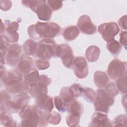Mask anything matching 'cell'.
<instances>
[{
  "label": "cell",
  "mask_w": 127,
  "mask_h": 127,
  "mask_svg": "<svg viewBox=\"0 0 127 127\" xmlns=\"http://www.w3.org/2000/svg\"><path fill=\"white\" fill-rule=\"evenodd\" d=\"M127 95L125 94L122 97V104L124 106L125 109H126V104H127Z\"/></svg>",
  "instance_id": "cell-46"
},
{
  "label": "cell",
  "mask_w": 127,
  "mask_h": 127,
  "mask_svg": "<svg viewBox=\"0 0 127 127\" xmlns=\"http://www.w3.org/2000/svg\"><path fill=\"white\" fill-rule=\"evenodd\" d=\"M127 32L126 31H122L120 33V43L124 47L125 49L127 48Z\"/></svg>",
  "instance_id": "cell-42"
},
{
  "label": "cell",
  "mask_w": 127,
  "mask_h": 127,
  "mask_svg": "<svg viewBox=\"0 0 127 127\" xmlns=\"http://www.w3.org/2000/svg\"><path fill=\"white\" fill-rule=\"evenodd\" d=\"M127 62L114 59L109 64L107 69L108 76L115 80L127 73Z\"/></svg>",
  "instance_id": "cell-7"
},
{
  "label": "cell",
  "mask_w": 127,
  "mask_h": 127,
  "mask_svg": "<svg viewBox=\"0 0 127 127\" xmlns=\"http://www.w3.org/2000/svg\"><path fill=\"white\" fill-rule=\"evenodd\" d=\"M35 103L40 109L49 113L51 112L54 109L53 98L47 94H43L35 97Z\"/></svg>",
  "instance_id": "cell-14"
},
{
  "label": "cell",
  "mask_w": 127,
  "mask_h": 127,
  "mask_svg": "<svg viewBox=\"0 0 127 127\" xmlns=\"http://www.w3.org/2000/svg\"><path fill=\"white\" fill-rule=\"evenodd\" d=\"M47 2L52 11L60 9L63 6V1L59 0H48Z\"/></svg>",
  "instance_id": "cell-36"
},
{
  "label": "cell",
  "mask_w": 127,
  "mask_h": 127,
  "mask_svg": "<svg viewBox=\"0 0 127 127\" xmlns=\"http://www.w3.org/2000/svg\"><path fill=\"white\" fill-rule=\"evenodd\" d=\"M94 81L98 87H104L109 82V78L105 72L97 70L94 73Z\"/></svg>",
  "instance_id": "cell-20"
},
{
  "label": "cell",
  "mask_w": 127,
  "mask_h": 127,
  "mask_svg": "<svg viewBox=\"0 0 127 127\" xmlns=\"http://www.w3.org/2000/svg\"><path fill=\"white\" fill-rule=\"evenodd\" d=\"M60 95V97L67 107L74 100V95L70 87H63L61 89Z\"/></svg>",
  "instance_id": "cell-25"
},
{
  "label": "cell",
  "mask_w": 127,
  "mask_h": 127,
  "mask_svg": "<svg viewBox=\"0 0 127 127\" xmlns=\"http://www.w3.org/2000/svg\"><path fill=\"white\" fill-rule=\"evenodd\" d=\"M62 46V52L60 58L62 59L63 64L67 68H70L72 66L74 60L73 51L68 45L61 44Z\"/></svg>",
  "instance_id": "cell-16"
},
{
  "label": "cell",
  "mask_w": 127,
  "mask_h": 127,
  "mask_svg": "<svg viewBox=\"0 0 127 127\" xmlns=\"http://www.w3.org/2000/svg\"><path fill=\"white\" fill-rule=\"evenodd\" d=\"M50 113L41 110L38 127H46L48 125V116Z\"/></svg>",
  "instance_id": "cell-34"
},
{
  "label": "cell",
  "mask_w": 127,
  "mask_h": 127,
  "mask_svg": "<svg viewBox=\"0 0 127 127\" xmlns=\"http://www.w3.org/2000/svg\"><path fill=\"white\" fill-rule=\"evenodd\" d=\"M62 46L57 44L53 39H42L38 42L35 56L40 59L49 61L52 57H60Z\"/></svg>",
  "instance_id": "cell-2"
},
{
  "label": "cell",
  "mask_w": 127,
  "mask_h": 127,
  "mask_svg": "<svg viewBox=\"0 0 127 127\" xmlns=\"http://www.w3.org/2000/svg\"><path fill=\"white\" fill-rule=\"evenodd\" d=\"M114 103V97L107 93L105 89H98L96 92V96L94 105L96 111L107 114L110 107Z\"/></svg>",
  "instance_id": "cell-4"
},
{
  "label": "cell",
  "mask_w": 127,
  "mask_h": 127,
  "mask_svg": "<svg viewBox=\"0 0 127 127\" xmlns=\"http://www.w3.org/2000/svg\"><path fill=\"white\" fill-rule=\"evenodd\" d=\"M113 127H127V117L126 115H120L116 117L112 122Z\"/></svg>",
  "instance_id": "cell-30"
},
{
  "label": "cell",
  "mask_w": 127,
  "mask_h": 127,
  "mask_svg": "<svg viewBox=\"0 0 127 127\" xmlns=\"http://www.w3.org/2000/svg\"><path fill=\"white\" fill-rule=\"evenodd\" d=\"M30 96L26 93L16 94L12 101L10 100L5 106L4 110L10 113H18L28 104Z\"/></svg>",
  "instance_id": "cell-6"
},
{
  "label": "cell",
  "mask_w": 127,
  "mask_h": 127,
  "mask_svg": "<svg viewBox=\"0 0 127 127\" xmlns=\"http://www.w3.org/2000/svg\"><path fill=\"white\" fill-rule=\"evenodd\" d=\"M69 87L73 93L74 98H77L82 95L83 90V87L81 85L75 83L71 85Z\"/></svg>",
  "instance_id": "cell-38"
},
{
  "label": "cell",
  "mask_w": 127,
  "mask_h": 127,
  "mask_svg": "<svg viewBox=\"0 0 127 127\" xmlns=\"http://www.w3.org/2000/svg\"><path fill=\"white\" fill-rule=\"evenodd\" d=\"M89 127H112V122L108 118L107 114L96 111L91 118Z\"/></svg>",
  "instance_id": "cell-13"
},
{
  "label": "cell",
  "mask_w": 127,
  "mask_h": 127,
  "mask_svg": "<svg viewBox=\"0 0 127 127\" xmlns=\"http://www.w3.org/2000/svg\"><path fill=\"white\" fill-rule=\"evenodd\" d=\"M76 76L80 79L84 78L88 74V66L83 57H76L74 58L72 66Z\"/></svg>",
  "instance_id": "cell-9"
},
{
  "label": "cell",
  "mask_w": 127,
  "mask_h": 127,
  "mask_svg": "<svg viewBox=\"0 0 127 127\" xmlns=\"http://www.w3.org/2000/svg\"><path fill=\"white\" fill-rule=\"evenodd\" d=\"M19 29V24L16 21H13L9 24L6 27V34L13 33L17 32Z\"/></svg>",
  "instance_id": "cell-41"
},
{
  "label": "cell",
  "mask_w": 127,
  "mask_h": 127,
  "mask_svg": "<svg viewBox=\"0 0 127 127\" xmlns=\"http://www.w3.org/2000/svg\"><path fill=\"white\" fill-rule=\"evenodd\" d=\"M38 46V42L33 40L28 39L23 45V50L25 55L27 56H35Z\"/></svg>",
  "instance_id": "cell-23"
},
{
  "label": "cell",
  "mask_w": 127,
  "mask_h": 127,
  "mask_svg": "<svg viewBox=\"0 0 127 127\" xmlns=\"http://www.w3.org/2000/svg\"><path fill=\"white\" fill-rule=\"evenodd\" d=\"M61 119L62 117L60 113L55 111L51 112L49 114L48 122L51 124L57 125L61 122Z\"/></svg>",
  "instance_id": "cell-32"
},
{
  "label": "cell",
  "mask_w": 127,
  "mask_h": 127,
  "mask_svg": "<svg viewBox=\"0 0 127 127\" xmlns=\"http://www.w3.org/2000/svg\"><path fill=\"white\" fill-rule=\"evenodd\" d=\"M21 47L17 44H10L5 55V63L11 66L17 64L20 59Z\"/></svg>",
  "instance_id": "cell-10"
},
{
  "label": "cell",
  "mask_w": 127,
  "mask_h": 127,
  "mask_svg": "<svg viewBox=\"0 0 127 127\" xmlns=\"http://www.w3.org/2000/svg\"><path fill=\"white\" fill-rule=\"evenodd\" d=\"M6 91L0 92V112L5 111L4 108L6 104L11 100V96Z\"/></svg>",
  "instance_id": "cell-31"
},
{
  "label": "cell",
  "mask_w": 127,
  "mask_h": 127,
  "mask_svg": "<svg viewBox=\"0 0 127 127\" xmlns=\"http://www.w3.org/2000/svg\"><path fill=\"white\" fill-rule=\"evenodd\" d=\"M23 79L28 84L36 82L39 78L40 75L37 69L35 68L31 69L29 72L23 74Z\"/></svg>",
  "instance_id": "cell-27"
},
{
  "label": "cell",
  "mask_w": 127,
  "mask_h": 127,
  "mask_svg": "<svg viewBox=\"0 0 127 127\" xmlns=\"http://www.w3.org/2000/svg\"><path fill=\"white\" fill-rule=\"evenodd\" d=\"M55 106L57 109L61 112H65L67 109L66 105L64 103L60 96H56L54 98Z\"/></svg>",
  "instance_id": "cell-33"
},
{
  "label": "cell",
  "mask_w": 127,
  "mask_h": 127,
  "mask_svg": "<svg viewBox=\"0 0 127 127\" xmlns=\"http://www.w3.org/2000/svg\"><path fill=\"white\" fill-rule=\"evenodd\" d=\"M105 87V90L113 97H114L119 94V91L114 83L111 82L108 83Z\"/></svg>",
  "instance_id": "cell-37"
},
{
  "label": "cell",
  "mask_w": 127,
  "mask_h": 127,
  "mask_svg": "<svg viewBox=\"0 0 127 127\" xmlns=\"http://www.w3.org/2000/svg\"><path fill=\"white\" fill-rule=\"evenodd\" d=\"M0 123L1 125L6 127L19 126L18 124L13 120L11 115L6 111L0 112Z\"/></svg>",
  "instance_id": "cell-24"
},
{
  "label": "cell",
  "mask_w": 127,
  "mask_h": 127,
  "mask_svg": "<svg viewBox=\"0 0 127 127\" xmlns=\"http://www.w3.org/2000/svg\"><path fill=\"white\" fill-rule=\"evenodd\" d=\"M0 52H4L6 53L7 48L9 45V41L5 35H0Z\"/></svg>",
  "instance_id": "cell-39"
},
{
  "label": "cell",
  "mask_w": 127,
  "mask_h": 127,
  "mask_svg": "<svg viewBox=\"0 0 127 127\" xmlns=\"http://www.w3.org/2000/svg\"><path fill=\"white\" fill-rule=\"evenodd\" d=\"M6 86V91L10 94L16 95L28 91L29 84L22 79L19 81L13 82Z\"/></svg>",
  "instance_id": "cell-15"
},
{
  "label": "cell",
  "mask_w": 127,
  "mask_h": 127,
  "mask_svg": "<svg viewBox=\"0 0 127 127\" xmlns=\"http://www.w3.org/2000/svg\"><path fill=\"white\" fill-rule=\"evenodd\" d=\"M77 27L81 33L87 35H93L97 31L96 26L87 15H81L78 18Z\"/></svg>",
  "instance_id": "cell-11"
},
{
  "label": "cell",
  "mask_w": 127,
  "mask_h": 127,
  "mask_svg": "<svg viewBox=\"0 0 127 127\" xmlns=\"http://www.w3.org/2000/svg\"><path fill=\"white\" fill-rule=\"evenodd\" d=\"M116 83V87L121 93L126 94L127 93V73L123 76L117 79Z\"/></svg>",
  "instance_id": "cell-28"
},
{
  "label": "cell",
  "mask_w": 127,
  "mask_h": 127,
  "mask_svg": "<svg viewBox=\"0 0 127 127\" xmlns=\"http://www.w3.org/2000/svg\"><path fill=\"white\" fill-rule=\"evenodd\" d=\"M38 1V0H22L21 2L23 5L30 8L32 10L34 11Z\"/></svg>",
  "instance_id": "cell-44"
},
{
  "label": "cell",
  "mask_w": 127,
  "mask_h": 127,
  "mask_svg": "<svg viewBox=\"0 0 127 127\" xmlns=\"http://www.w3.org/2000/svg\"><path fill=\"white\" fill-rule=\"evenodd\" d=\"M66 110L69 114L79 118L82 115L84 111L82 104L75 99L68 105Z\"/></svg>",
  "instance_id": "cell-19"
},
{
  "label": "cell",
  "mask_w": 127,
  "mask_h": 127,
  "mask_svg": "<svg viewBox=\"0 0 127 127\" xmlns=\"http://www.w3.org/2000/svg\"><path fill=\"white\" fill-rule=\"evenodd\" d=\"M41 109L36 105H26L19 112L21 126L22 127H38Z\"/></svg>",
  "instance_id": "cell-3"
},
{
  "label": "cell",
  "mask_w": 127,
  "mask_h": 127,
  "mask_svg": "<svg viewBox=\"0 0 127 127\" xmlns=\"http://www.w3.org/2000/svg\"><path fill=\"white\" fill-rule=\"evenodd\" d=\"M33 11L37 14L39 19L45 21H49L52 15V10L46 0H38Z\"/></svg>",
  "instance_id": "cell-12"
},
{
  "label": "cell",
  "mask_w": 127,
  "mask_h": 127,
  "mask_svg": "<svg viewBox=\"0 0 127 127\" xmlns=\"http://www.w3.org/2000/svg\"><path fill=\"white\" fill-rule=\"evenodd\" d=\"M85 100L90 103L94 102L96 96V93L91 88L89 87H84L82 94Z\"/></svg>",
  "instance_id": "cell-29"
},
{
  "label": "cell",
  "mask_w": 127,
  "mask_h": 127,
  "mask_svg": "<svg viewBox=\"0 0 127 127\" xmlns=\"http://www.w3.org/2000/svg\"><path fill=\"white\" fill-rule=\"evenodd\" d=\"M98 30L103 39L108 42L113 39L119 33L120 29L115 22H105L98 26Z\"/></svg>",
  "instance_id": "cell-8"
},
{
  "label": "cell",
  "mask_w": 127,
  "mask_h": 127,
  "mask_svg": "<svg viewBox=\"0 0 127 127\" xmlns=\"http://www.w3.org/2000/svg\"><path fill=\"white\" fill-rule=\"evenodd\" d=\"M51 82V79L45 75H40L39 79L36 82L29 84L28 92L33 97L48 93V86Z\"/></svg>",
  "instance_id": "cell-5"
},
{
  "label": "cell",
  "mask_w": 127,
  "mask_h": 127,
  "mask_svg": "<svg viewBox=\"0 0 127 127\" xmlns=\"http://www.w3.org/2000/svg\"><path fill=\"white\" fill-rule=\"evenodd\" d=\"M79 30L76 26L71 25L66 27L63 31V36L65 40L70 41L74 40L79 35Z\"/></svg>",
  "instance_id": "cell-21"
},
{
  "label": "cell",
  "mask_w": 127,
  "mask_h": 127,
  "mask_svg": "<svg viewBox=\"0 0 127 127\" xmlns=\"http://www.w3.org/2000/svg\"><path fill=\"white\" fill-rule=\"evenodd\" d=\"M12 6V2L10 0H0V7L3 11H7L9 10Z\"/></svg>",
  "instance_id": "cell-43"
},
{
  "label": "cell",
  "mask_w": 127,
  "mask_h": 127,
  "mask_svg": "<svg viewBox=\"0 0 127 127\" xmlns=\"http://www.w3.org/2000/svg\"><path fill=\"white\" fill-rule=\"evenodd\" d=\"M3 25H4V24L2 23V21L1 19V28H0V34H1V35L2 34V33L3 32H4L5 30L6 29V28H5V25L3 27Z\"/></svg>",
  "instance_id": "cell-47"
},
{
  "label": "cell",
  "mask_w": 127,
  "mask_h": 127,
  "mask_svg": "<svg viewBox=\"0 0 127 127\" xmlns=\"http://www.w3.org/2000/svg\"><path fill=\"white\" fill-rule=\"evenodd\" d=\"M1 81L5 86L8 85L13 82L22 79V74L17 69L9 70L6 71L0 76Z\"/></svg>",
  "instance_id": "cell-17"
},
{
  "label": "cell",
  "mask_w": 127,
  "mask_h": 127,
  "mask_svg": "<svg viewBox=\"0 0 127 127\" xmlns=\"http://www.w3.org/2000/svg\"><path fill=\"white\" fill-rule=\"evenodd\" d=\"M33 65V60L32 58L26 55H22L17 65V69L22 74L29 72Z\"/></svg>",
  "instance_id": "cell-18"
},
{
  "label": "cell",
  "mask_w": 127,
  "mask_h": 127,
  "mask_svg": "<svg viewBox=\"0 0 127 127\" xmlns=\"http://www.w3.org/2000/svg\"><path fill=\"white\" fill-rule=\"evenodd\" d=\"M106 47L110 53L114 56H118L122 49V45L115 39L107 42Z\"/></svg>",
  "instance_id": "cell-26"
},
{
  "label": "cell",
  "mask_w": 127,
  "mask_h": 127,
  "mask_svg": "<svg viewBox=\"0 0 127 127\" xmlns=\"http://www.w3.org/2000/svg\"><path fill=\"white\" fill-rule=\"evenodd\" d=\"M100 50L98 47L92 45L87 48L85 52V57L89 62H96L99 58Z\"/></svg>",
  "instance_id": "cell-22"
},
{
  "label": "cell",
  "mask_w": 127,
  "mask_h": 127,
  "mask_svg": "<svg viewBox=\"0 0 127 127\" xmlns=\"http://www.w3.org/2000/svg\"><path fill=\"white\" fill-rule=\"evenodd\" d=\"M61 27L55 22L38 21L29 26L27 29L29 36L33 39H53L60 34Z\"/></svg>",
  "instance_id": "cell-1"
},
{
  "label": "cell",
  "mask_w": 127,
  "mask_h": 127,
  "mask_svg": "<svg viewBox=\"0 0 127 127\" xmlns=\"http://www.w3.org/2000/svg\"><path fill=\"white\" fill-rule=\"evenodd\" d=\"M80 118L68 114L66 117V124L69 127L77 126L80 122Z\"/></svg>",
  "instance_id": "cell-35"
},
{
  "label": "cell",
  "mask_w": 127,
  "mask_h": 127,
  "mask_svg": "<svg viewBox=\"0 0 127 127\" xmlns=\"http://www.w3.org/2000/svg\"><path fill=\"white\" fill-rule=\"evenodd\" d=\"M36 65L38 69L40 70H44L50 67V64L48 60L38 59L36 61Z\"/></svg>",
  "instance_id": "cell-40"
},
{
  "label": "cell",
  "mask_w": 127,
  "mask_h": 127,
  "mask_svg": "<svg viewBox=\"0 0 127 127\" xmlns=\"http://www.w3.org/2000/svg\"><path fill=\"white\" fill-rule=\"evenodd\" d=\"M127 15H125L124 16L121 17L118 20V23L120 27L123 30H127Z\"/></svg>",
  "instance_id": "cell-45"
}]
</instances>
